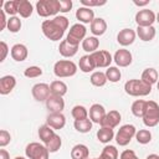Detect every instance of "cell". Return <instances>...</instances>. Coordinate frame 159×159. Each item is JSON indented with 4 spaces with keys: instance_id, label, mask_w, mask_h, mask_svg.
<instances>
[{
    "instance_id": "obj_1",
    "label": "cell",
    "mask_w": 159,
    "mask_h": 159,
    "mask_svg": "<svg viewBox=\"0 0 159 159\" xmlns=\"http://www.w3.org/2000/svg\"><path fill=\"white\" fill-rule=\"evenodd\" d=\"M68 27V19L66 16H55L51 20H45L41 25L43 35L51 41H58L65 35V31Z\"/></svg>"
},
{
    "instance_id": "obj_2",
    "label": "cell",
    "mask_w": 159,
    "mask_h": 159,
    "mask_svg": "<svg viewBox=\"0 0 159 159\" xmlns=\"http://www.w3.org/2000/svg\"><path fill=\"white\" fill-rule=\"evenodd\" d=\"M124 91L132 97H144L152 92V86L143 82L142 80H129L124 84Z\"/></svg>"
},
{
    "instance_id": "obj_3",
    "label": "cell",
    "mask_w": 159,
    "mask_h": 159,
    "mask_svg": "<svg viewBox=\"0 0 159 159\" xmlns=\"http://www.w3.org/2000/svg\"><path fill=\"white\" fill-rule=\"evenodd\" d=\"M77 72V65L71 60H60L53 66V73L58 78L72 77Z\"/></svg>"
},
{
    "instance_id": "obj_4",
    "label": "cell",
    "mask_w": 159,
    "mask_h": 159,
    "mask_svg": "<svg viewBox=\"0 0 159 159\" xmlns=\"http://www.w3.org/2000/svg\"><path fill=\"white\" fill-rule=\"evenodd\" d=\"M36 11L41 17L55 16L60 12V1L58 0H40L36 2Z\"/></svg>"
},
{
    "instance_id": "obj_5",
    "label": "cell",
    "mask_w": 159,
    "mask_h": 159,
    "mask_svg": "<svg viewBox=\"0 0 159 159\" xmlns=\"http://www.w3.org/2000/svg\"><path fill=\"white\" fill-rule=\"evenodd\" d=\"M143 123L152 128L159 123V104L154 101H147L145 112L143 116Z\"/></svg>"
},
{
    "instance_id": "obj_6",
    "label": "cell",
    "mask_w": 159,
    "mask_h": 159,
    "mask_svg": "<svg viewBox=\"0 0 159 159\" xmlns=\"http://www.w3.org/2000/svg\"><path fill=\"white\" fill-rule=\"evenodd\" d=\"M135 133H137V129L133 124H124L118 129L117 134L114 135V139L118 145L125 147L130 143L133 137H135Z\"/></svg>"
},
{
    "instance_id": "obj_7",
    "label": "cell",
    "mask_w": 159,
    "mask_h": 159,
    "mask_svg": "<svg viewBox=\"0 0 159 159\" xmlns=\"http://www.w3.org/2000/svg\"><path fill=\"white\" fill-rule=\"evenodd\" d=\"M25 154L29 159H48L50 152L47 148L37 142L29 143L25 148Z\"/></svg>"
},
{
    "instance_id": "obj_8",
    "label": "cell",
    "mask_w": 159,
    "mask_h": 159,
    "mask_svg": "<svg viewBox=\"0 0 159 159\" xmlns=\"http://www.w3.org/2000/svg\"><path fill=\"white\" fill-rule=\"evenodd\" d=\"M86 32H87V29L84 27V25H82L80 22L75 24L70 27L66 40H67V42H70L73 46H80V42L86 39Z\"/></svg>"
},
{
    "instance_id": "obj_9",
    "label": "cell",
    "mask_w": 159,
    "mask_h": 159,
    "mask_svg": "<svg viewBox=\"0 0 159 159\" xmlns=\"http://www.w3.org/2000/svg\"><path fill=\"white\" fill-rule=\"evenodd\" d=\"M155 20H157V15L154 14L153 10H149V9H142L135 14L137 26H140V27L153 26Z\"/></svg>"
},
{
    "instance_id": "obj_10",
    "label": "cell",
    "mask_w": 159,
    "mask_h": 159,
    "mask_svg": "<svg viewBox=\"0 0 159 159\" xmlns=\"http://www.w3.org/2000/svg\"><path fill=\"white\" fill-rule=\"evenodd\" d=\"M91 57L96 65V68H108L113 61L112 55L106 50H97L96 52L91 53Z\"/></svg>"
},
{
    "instance_id": "obj_11",
    "label": "cell",
    "mask_w": 159,
    "mask_h": 159,
    "mask_svg": "<svg viewBox=\"0 0 159 159\" xmlns=\"http://www.w3.org/2000/svg\"><path fill=\"white\" fill-rule=\"evenodd\" d=\"M31 93H32V97L37 102H46V99L51 94V89L47 83H36L32 87Z\"/></svg>"
},
{
    "instance_id": "obj_12",
    "label": "cell",
    "mask_w": 159,
    "mask_h": 159,
    "mask_svg": "<svg viewBox=\"0 0 159 159\" xmlns=\"http://www.w3.org/2000/svg\"><path fill=\"white\" fill-rule=\"evenodd\" d=\"M132 53L130 51L125 50V48H119L116 51L114 56H113V61L116 62V65L118 67H128L132 63Z\"/></svg>"
},
{
    "instance_id": "obj_13",
    "label": "cell",
    "mask_w": 159,
    "mask_h": 159,
    "mask_svg": "<svg viewBox=\"0 0 159 159\" xmlns=\"http://www.w3.org/2000/svg\"><path fill=\"white\" fill-rule=\"evenodd\" d=\"M46 108L51 113H61L65 109V101L60 96L50 94V97L46 99Z\"/></svg>"
},
{
    "instance_id": "obj_14",
    "label": "cell",
    "mask_w": 159,
    "mask_h": 159,
    "mask_svg": "<svg viewBox=\"0 0 159 159\" xmlns=\"http://www.w3.org/2000/svg\"><path fill=\"white\" fill-rule=\"evenodd\" d=\"M122 120V116L118 111L113 109V111H109L108 113H106L103 120L101 122V127H107V128H116L119 122Z\"/></svg>"
},
{
    "instance_id": "obj_15",
    "label": "cell",
    "mask_w": 159,
    "mask_h": 159,
    "mask_svg": "<svg viewBox=\"0 0 159 159\" xmlns=\"http://www.w3.org/2000/svg\"><path fill=\"white\" fill-rule=\"evenodd\" d=\"M135 36H137V34H135L134 30H132V29H123V30H120L118 32L117 41L122 46H129V45H132L134 42Z\"/></svg>"
},
{
    "instance_id": "obj_16",
    "label": "cell",
    "mask_w": 159,
    "mask_h": 159,
    "mask_svg": "<svg viewBox=\"0 0 159 159\" xmlns=\"http://www.w3.org/2000/svg\"><path fill=\"white\" fill-rule=\"evenodd\" d=\"M16 86V78L12 75H6L0 78V94H9Z\"/></svg>"
},
{
    "instance_id": "obj_17",
    "label": "cell",
    "mask_w": 159,
    "mask_h": 159,
    "mask_svg": "<svg viewBox=\"0 0 159 159\" xmlns=\"http://www.w3.org/2000/svg\"><path fill=\"white\" fill-rule=\"evenodd\" d=\"M46 124L53 129H62L66 124V117L61 113H50L46 118Z\"/></svg>"
},
{
    "instance_id": "obj_18",
    "label": "cell",
    "mask_w": 159,
    "mask_h": 159,
    "mask_svg": "<svg viewBox=\"0 0 159 159\" xmlns=\"http://www.w3.org/2000/svg\"><path fill=\"white\" fill-rule=\"evenodd\" d=\"M10 53H11L12 60H15L16 62H22V61H25L27 58L29 51H27V47L24 43H15L11 47Z\"/></svg>"
},
{
    "instance_id": "obj_19",
    "label": "cell",
    "mask_w": 159,
    "mask_h": 159,
    "mask_svg": "<svg viewBox=\"0 0 159 159\" xmlns=\"http://www.w3.org/2000/svg\"><path fill=\"white\" fill-rule=\"evenodd\" d=\"M89 119L93 122V123H97V124H101V122L103 120L104 116H106V109L102 104L99 103H94L89 108Z\"/></svg>"
},
{
    "instance_id": "obj_20",
    "label": "cell",
    "mask_w": 159,
    "mask_h": 159,
    "mask_svg": "<svg viewBox=\"0 0 159 159\" xmlns=\"http://www.w3.org/2000/svg\"><path fill=\"white\" fill-rule=\"evenodd\" d=\"M76 19L80 21V24H91L96 17H94V11L89 7H78L76 11Z\"/></svg>"
},
{
    "instance_id": "obj_21",
    "label": "cell",
    "mask_w": 159,
    "mask_h": 159,
    "mask_svg": "<svg viewBox=\"0 0 159 159\" xmlns=\"http://www.w3.org/2000/svg\"><path fill=\"white\" fill-rule=\"evenodd\" d=\"M107 31V22L102 17H96L92 22H91V32L97 37V36H102L104 32Z\"/></svg>"
},
{
    "instance_id": "obj_22",
    "label": "cell",
    "mask_w": 159,
    "mask_h": 159,
    "mask_svg": "<svg viewBox=\"0 0 159 159\" xmlns=\"http://www.w3.org/2000/svg\"><path fill=\"white\" fill-rule=\"evenodd\" d=\"M137 36L142 40V41H152L154 37H155V29L154 26H148V27H140V26H137V31H135Z\"/></svg>"
},
{
    "instance_id": "obj_23",
    "label": "cell",
    "mask_w": 159,
    "mask_h": 159,
    "mask_svg": "<svg viewBox=\"0 0 159 159\" xmlns=\"http://www.w3.org/2000/svg\"><path fill=\"white\" fill-rule=\"evenodd\" d=\"M140 80H142L143 82L148 83L149 86H153V84H155V83L158 82V80H159V73H158V71H157L155 68L148 67V68H145V70L143 71Z\"/></svg>"
},
{
    "instance_id": "obj_24",
    "label": "cell",
    "mask_w": 159,
    "mask_h": 159,
    "mask_svg": "<svg viewBox=\"0 0 159 159\" xmlns=\"http://www.w3.org/2000/svg\"><path fill=\"white\" fill-rule=\"evenodd\" d=\"M58 51H60V53H61L63 57L70 58V57H73V56L77 53L78 46H73V45H71L70 42H67V40H63V41L60 42Z\"/></svg>"
},
{
    "instance_id": "obj_25",
    "label": "cell",
    "mask_w": 159,
    "mask_h": 159,
    "mask_svg": "<svg viewBox=\"0 0 159 159\" xmlns=\"http://www.w3.org/2000/svg\"><path fill=\"white\" fill-rule=\"evenodd\" d=\"M88 157H89V150L84 144H76L71 149L72 159H88Z\"/></svg>"
},
{
    "instance_id": "obj_26",
    "label": "cell",
    "mask_w": 159,
    "mask_h": 159,
    "mask_svg": "<svg viewBox=\"0 0 159 159\" xmlns=\"http://www.w3.org/2000/svg\"><path fill=\"white\" fill-rule=\"evenodd\" d=\"M99 46V40L96 37V36H89V37H86L83 41H82V48L86 51V52H89L93 53L97 51Z\"/></svg>"
},
{
    "instance_id": "obj_27",
    "label": "cell",
    "mask_w": 159,
    "mask_h": 159,
    "mask_svg": "<svg viewBox=\"0 0 159 159\" xmlns=\"http://www.w3.org/2000/svg\"><path fill=\"white\" fill-rule=\"evenodd\" d=\"M78 67L82 72L84 73H88V72H92L94 68H96V65L91 57V55H84L80 58V62H78Z\"/></svg>"
},
{
    "instance_id": "obj_28",
    "label": "cell",
    "mask_w": 159,
    "mask_h": 159,
    "mask_svg": "<svg viewBox=\"0 0 159 159\" xmlns=\"http://www.w3.org/2000/svg\"><path fill=\"white\" fill-rule=\"evenodd\" d=\"M50 89H51V94L63 97V96L67 93V84H66L63 81L56 80V81H52V82H51Z\"/></svg>"
},
{
    "instance_id": "obj_29",
    "label": "cell",
    "mask_w": 159,
    "mask_h": 159,
    "mask_svg": "<svg viewBox=\"0 0 159 159\" xmlns=\"http://www.w3.org/2000/svg\"><path fill=\"white\" fill-rule=\"evenodd\" d=\"M113 138H114V132H113L112 128L101 127V128L97 130V139H98L101 143H103V144L109 143Z\"/></svg>"
},
{
    "instance_id": "obj_30",
    "label": "cell",
    "mask_w": 159,
    "mask_h": 159,
    "mask_svg": "<svg viewBox=\"0 0 159 159\" xmlns=\"http://www.w3.org/2000/svg\"><path fill=\"white\" fill-rule=\"evenodd\" d=\"M145 107H147V101H143V99H137L132 103V107H130V111L133 113V116L138 117V118H143L144 116V112H145Z\"/></svg>"
},
{
    "instance_id": "obj_31",
    "label": "cell",
    "mask_w": 159,
    "mask_h": 159,
    "mask_svg": "<svg viewBox=\"0 0 159 159\" xmlns=\"http://www.w3.org/2000/svg\"><path fill=\"white\" fill-rule=\"evenodd\" d=\"M34 11V7H32V4L27 0H19V14L21 17L24 19H27L31 16Z\"/></svg>"
},
{
    "instance_id": "obj_32",
    "label": "cell",
    "mask_w": 159,
    "mask_h": 159,
    "mask_svg": "<svg viewBox=\"0 0 159 159\" xmlns=\"http://www.w3.org/2000/svg\"><path fill=\"white\" fill-rule=\"evenodd\" d=\"M89 81L94 86V87H103L106 83H107V77H106V73L102 72V71H96L91 75L89 77Z\"/></svg>"
},
{
    "instance_id": "obj_33",
    "label": "cell",
    "mask_w": 159,
    "mask_h": 159,
    "mask_svg": "<svg viewBox=\"0 0 159 159\" xmlns=\"http://www.w3.org/2000/svg\"><path fill=\"white\" fill-rule=\"evenodd\" d=\"M55 134H56V133H55V129L51 128V127L47 125V124H43V125H41V127L39 128V138H40L43 143H47Z\"/></svg>"
},
{
    "instance_id": "obj_34",
    "label": "cell",
    "mask_w": 159,
    "mask_h": 159,
    "mask_svg": "<svg viewBox=\"0 0 159 159\" xmlns=\"http://www.w3.org/2000/svg\"><path fill=\"white\" fill-rule=\"evenodd\" d=\"M92 124H93V122L89 118L81 119V120H75V123H73L75 129L80 133H88L92 129Z\"/></svg>"
},
{
    "instance_id": "obj_35",
    "label": "cell",
    "mask_w": 159,
    "mask_h": 159,
    "mask_svg": "<svg viewBox=\"0 0 159 159\" xmlns=\"http://www.w3.org/2000/svg\"><path fill=\"white\" fill-rule=\"evenodd\" d=\"M61 145H62V139L58 134H55L47 143H45V147L50 153H56L57 150H60Z\"/></svg>"
},
{
    "instance_id": "obj_36",
    "label": "cell",
    "mask_w": 159,
    "mask_h": 159,
    "mask_svg": "<svg viewBox=\"0 0 159 159\" xmlns=\"http://www.w3.org/2000/svg\"><path fill=\"white\" fill-rule=\"evenodd\" d=\"M97 159H118V149L114 145H106Z\"/></svg>"
},
{
    "instance_id": "obj_37",
    "label": "cell",
    "mask_w": 159,
    "mask_h": 159,
    "mask_svg": "<svg viewBox=\"0 0 159 159\" xmlns=\"http://www.w3.org/2000/svg\"><path fill=\"white\" fill-rule=\"evenodd\" d=\"M2 10L10 15V16H16V14H19V0H9L4 2Z\"/></svg>"
},
{
    "instance_id": "obj_38",
    "label": "cell",
    "mask_w": 159,
    "mask_h": 159,
    "mask_svg": "<svg viewBox=\"0 0 159 159\" xmlns=\"http://www.w3.org/2000/svg\"><path fill=\"white\" fill-rule=\"evenodd\" d=\"M104 73H106L107 81L113 82V83L118 82V81L120 80V77H122L120 70H119L118 67H116V66H111V67H108V68L106 70V72H104Z\"/></svg>"
},
{
    "instance_id": "obj_39",
    "label": "cell",
    "mask_w": 159,
    "mask_h": 159,
    "mask_svg": "<svg viewBox=\"0 0 159 159\" xmlns=\"http://www.w3.org/2000/svg\"><path fill=\"white\" fill-rule=\"evenodd\" d=\"M71 114H72V117L75 118V120H81V119L88 118V111L86 109V107L80 106V104H77V106H75V107L72 108Z\"/></svg>"
},
{
    "instance_id": "obj_40",
    "label": "cell",
    "mask_w": 159,
    "mask_h": 159,
    "mask_svg": "<svg viewBox=\"0 0 159 159\" xmlns=\"http://www.w3.org/2000/svg\"><path fill=\"white\" fill-rule=\"evenodd\" d=\"M135 139L139 144H148L152 140V133L148 129H139L135 133Z\"/></svg>"
},
{
    "instance_id": "obj_41",
    "label": "cell",
    "mask_w": 159,
    "mask_h": 159,
    "mask_svg": "<svg viewBox=\"0 0 159 159\" xmlns=\"http://www.w3.org/2000/svg\"><path fill=\"white\" fill-rule=\"evenodd\" d=\"M21 25H22L21 24V20L17 16H10L7 19V30L10 32H14V34L19 32L20 29H21Z\"/></svg>"
},
{
    "instance_id": "obj_42",
    "label": "cell",
    "mask_w": 159,
    "mask_h": 159,
    "mask_svg": "<svg viewBox=\"0 0 159 159\" xmlns=\"http://www.w3.org/2000/svg\"><path fill=\"white\" fill-rule=\"evenodd\" d=\"M42 75V68L39 66H30L24 71V76L27 78H36Z\"/></svg>"
},
{
    "instance_id": "obj_43",
    "label": "cell",
    "mask_w": 159,
    "mask_h": 159,
    "mask_svg": "<svg viewBox=\"0 0 159 159\" xmlns=\"http://www.w3.org/2000/svg\"><path fill=\"white\" fill-rule=\"evenodd\" d=\"M81 4H82V6H84V7H89V9H92L93 6H102V5H106L107 4V1L106 0H81Z\"/></svg>"
},
{
    "instance_id": "obj_44",
    "label": "cell",
    "mask_w": 159,
    "mask_h": 159,
    "mask_svg": "<svg viewBox=\"0 0 159 159\" xmlns=\"http://www.w3.org/2000/svg\"><path fill=\"white\" fill-rule=\"evenodd\" d=\"M10 140H11L10 133H9L7 130H5V129H1V130H0V147H1V148L6 147V145L10 143Z\"/></svg>"
},
{
    "instance_id": "obj_45",
    "label": "cell",
    "mask_w": 159,
    "mask_h": 159,
    "mask_svg": "<svg viewBox=\"0 0 159 159\" xmlns=\"http://www.w3.org/2000/svg\"><path fill=\"white\" fill-rule=\"evenodd\" d=\"M60 1V12H68L72 9V1L71 0H58Z\"/></svg>"
},
{
    "instance_id": "obj_46",
    "label": "cell",
    "mask_w": 159,
    "mask_h": 159,
    "mask_svg": "<svg viewBox=\"0 0 159 159\" xmlns=\"http://www.w3.org/2000/svg\"><path fill=\"white\" fill-rule=\"evenodd\" d=\"M119 159H139V158L137 157V154L134 153V150H132V149H125V150H123V152L120 153Z\"/></svg>"
},
{
    "instance_id": "obj_47",
    "label": "cell",
    "mask_w": 159,
    "mask_h": 159,
    "mask_svg": "<svg viewBox=\"0 0 159 159\" xmlns=\"http://www.w3.org/2000/svg\"><path fill=\"white\" fill-rule=\"evenodd\" d=\"M7 53H9V47H7V45H6L5 41H1V42H0V62H4V61H5Z\"/></svg>"
},
{
    "instance_id": "obj_48",
    "label": "cell",
    "mask_w": 159,
    "mask_h": 159,
    "mask_svg": "<svg viewBox=\"0 0 159 159\" xmlns=\"http://www.w3.org/2000/svg\"><path fill=\"white\" fill-rule=\"evenodd\" d=\"M7 29V19H6V12L4 10L0 11V31Z\"/></svg>"
},
{
    "instance_id": "obj_49",
    "label": "cell",
    "mask_w": 159,
    "mask_h": 159,
    "mask_svg": "<svg viewBox=\"0 0 159 159\" xmlns=\"http://www.w3.org/2000/svg\"><path fill=\"white\" fill-rule=\"evenodd\" d=\"M0 159H10V154L5 149H0Z\"/></svg>"
},
{
    "instance_id": "obj_50",
    "label": "cell",
    "mask_w": 159,
    "mask_h": 159,
    "mask_svg": "<svg viewBox=\"0 0 159 159\" xmlns=\"http://www.w3.org/2000/svg\"><path fill=\"white\" fill-rule=\"evenodd\" d=\"M133 2H134V5H137V6H145V5H148V4H149V0H144V1L134 0Z\"/></svg>"
},
{
    "instance_id": "obj_51",
    "label": "cell",
    "mask_w": 159,
    "mask_h": 159,
    "mask_svg": "<svg viewBox=\"0 0 159 159\" xmlns=\"http://www.w3.org/2000/svg\"><path fill=\"white\" fill-rule=\"evenodd\" d=\"M147 159H159V155L158 154H149L147 157Z\"/></svg>"
},
{
    "instance_id": "obj_52",
    "label": "cell",
    "mask_w": 159,
    "mask_h": 159,
    "mask_svg": "<svg viewBox=\"0 0 159 159\" xmlns=\"http://www.w3.org/2000/svg\"><path fill=\"white\" fill-rule=\"evenodd\" d=\"M155 21H157V22H158V24H159V12H158V14H157V20H155Z\"/></svg>"
},
{
    "instance_id": "obj_53",
    "label": "cell",
    "mask_w": 159,
    "mask_h": 159,
    "mask_svg": "<svg viewBox=\"0 0 159 159\" xmlns=\"http://www.w3.org/2000/svg\"><path fill=\"white\" fill-rule=\"evenodd\" d=\"M14 159H25V158H24V157H15Z\"/></svg>"
},
{
    "instance_id": "obj_54",
    "label": "cell",
    "mask_w": 159,
    "mask_h": 159,
    "mask_svg": "<svg viewBox=\"0 0 159 159\" xmlns=\"http://www.w3.org/2000/svg\"><path fill=\"white\" fill-rule=\"evenodd\" d=\"M157 87H158V91H159V80H158V82H157Z\"/></svg>"
},
{
    "instance_id": "obj_55",
    "label": "cell",
    "mask_w": 159,
    "mask_h": 159,
    "mask_svg": "<svg viewBox=\"0 0 159 159\" xmlns=\"http://www.w3.org/2000/svg\"><path fill=\"white\" fill-rule=\"evenodd\" d=\"M88 159H89V158H88ZM92 159H97V158H92Z\"/></svg>"
}]
</instances>
